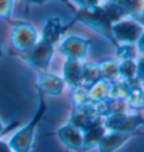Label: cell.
Wrapping results in <instances>:
<instances>
[{"label":"cell","mask_w":144,"mask_h":152,"mask_svg":"<svg viewBox=\"0 0 144 152\" xmlns=\"http://www.w3.org/2000/svg\"><path fill=\"white\" fill-rule=\"evenodd\" d=\"M36 89L43 97H58L64 90V81L60 76L48 71H37Z\"/></svg>","instance_id":"9c48e42d"},{"label":"cell","mask_w":144,"mask_h":152,"mask_svg":"<svg viewBox=\"0 0 144 152\" xmlns=\"http://www.w3.org/2000/svg\"><path fill=\"white\" fill-rule=\"evenodd\" d=\"M38 97H39L38 106L35 113L31 117L29 122L26 123L24 126L19 127L8 141V144L11 148L12 152L32 151L38 125L42 122L43 117L48 112V103L45 100V97H43L42 95H38Z\"/></svg>","instance_id":"6da1fadb"},{"label":"cell","mask_w":144,"mask_h":152,"mask_svg":"<svg viewBox=\"0 0 144 152\" xmlns=\"http://www.w3.org/2000/svg\"><path fill=\"white\" fill-rule=\"evenodd\" d=\"M53 54L54 46L38 38V41L32 49L23 54H19V58L37 71H48Z\"/></svg>","instance_id":"52a82bcc"},{"label":"cell","mask_w":144,"mask_h":152,"mask_svg":"<svg viewBox=\"0 0 144 152\" xmlns=\"http://www.w3.org/2000/svg\"><path fill=\"white\" fill-rule=\"evenodd\" d=\"M68 2H72L75 6H78L79 8H91V7H96L99 6V4L102 2V0H67Z\"/></svg>","instance_id":"603a6c76"},{"label":"cell","mask_w":144,"mask_h":152,"mask_svg":"<svg viewBox=\"0 0 144 152\" xmlns=\"http://www.w3.org/2000/svg\"><path fill=\"white\" fill-rule=\"evenodd\" d=\"M100 78L109 82H114L119 79L118 75V62L115 60H104L98 63Z\"/></svg>","instance_id":"ac0fdd59"},{"label":"cell","mask_w":144,"mask_h":152,"mask_svg":"<svg viewBox=\"0 0 144 152\" xmlns=\"http://www.w3.org/2000/svg\"><path fill=\"white\" fill-rule=\"evenodd\" d=\"M102 79L100 78V72L98 68V63L94 62H85L83 61V80H85V86H90L97 80Z\"/></svg>","instance_id":"ffe728a7"},{"label":"cell","mask_w":144,"mask_h":152,"mask_svg":"<svg viewBox=\"0 0 144 152\" xmlns=\"http://www.w3.org/2000/svg\"><path fill=\"white\" fill-rule=\"evenodd\" d=\"M17 125H19L18 122H14V123H11L9 125H6L2 121L0 120V137L1 136H4L5 134H7L9 131H11L12 129H15Z\"/></svg>","instance_id":"cb8c5ba5"},{"label":"cell","mask_w":144,"mask_h":152,"mask_svg":"<svg viewBox=\"0 0 144 152\" xmlns=\"http://www.w3.org/2000/svg\"><path fill=\"white\" fill-rule=\"evenodd\" d=\"M102 117H96L90 123V125L86 129L83 133V150L82 152L91 151L97 149L98 143L100 142L102 136L106 134L107 130L104 126Z\"/></svg>","instance_id":"9a60e30c"},{"label":"cell","mask_w":144,"mask_h":152,"mask_svg":"<svg viewBox=\"0 0 144 152\" xmlns=\"http://www.w3.org/2000/svg\"><path fill=\"white\" fill-rule=\"evenodd\" d=\"M10 24L11 46L18 52V54H23L36 44L38 41L37 33L28 22L12 20Z\"/></svg>","instance_id":"8992f818"},{"label":"cell","mask_w":144,"mask_h":152,"mask_svg":"<svg viewBox=\"0 0 144 152\" xmlns=\"http://www.w3.org/2000/svg\"><path fill=\"white\" fill-rule=\"evenodd\" d=\"M72 105L73 107H85L89 105L90 100L88 97V91H87V86H81V87L72 89Z\"/></svg>","instance_id":"44dd1931"},{"label":"cell","mask_w":144,"mask_h":152,"mask_svg":"<svg viewBox=\"0 0 144 152\" xmlns=\"http://www.w3.org/2000/svg\"><path fill=\"white\" fill-rule=\"evenodd\" d=\"M73 23L71 22L68 25H63L61 18L58 16H50L48 17L44 24L42 26L41 31V36L39 39H42L43 42L50 44L52 46H55L56 44L63 38V35L65 31L72 25Z\"/></svg>","instance_id":"8fae6325"},{"label":"cell","mask_w":144,"mask_h":152,"mask_svg":"<svg viewBox=\"0 0 144 152\" xmlns=\"http://www.w3.org/2000/svg\"><path fill=\"white\" fill-rule=\"evenodd\" d=\"M55 136L60 143L68 150L73 152H82L83 150V133L75 126L65 122L55 131Z\"/></svg>","instance_id":"30bf717a"},{"label":"cell","mask_w":144,"mask_h":152,"mask_svg":"<svg viewBox=\"0 0 144 152\" xmlns=\"http://www.w3.org/2000/svg\"><path fill=\"white\" fill-rule=\"evenodd\" d=\"M5 53H6V49H5V46L2 45V43L0 42V59L5 55Z\"/></svg>","instance_id":"4316f807"},{"label":"cell","mask_w":144,"mask_h":152,"mask_svg":"<svg viewBox=\"0 0 144 152\" xmlns=\"http://www.w3.org/2000/svg\"><path fill=\"white\" fill-rule=\"evenodd\" d=\"M62 80L71 89L85 86L83 80V61L65 60L62 66Z\"/></svg>","instance_id":"4fadbf2b"},{"label":"cell","mask_w":144,"mask_h":152,"mask_svg":"<svg viewBox=\"0 0 144 152\" xmlns=\"http://www.w3.org/2000/svg\"><path fill=\"white\" fill-rule=\"evenodd\" d=\"M144 0H102L99 6L112 24L123 18L137 19L143 12Z\"/></svg>","instance_id":"277c9868"},{"label":"cell","mask_w":144,"mask_h":152,"mask_svg":"<svg viewBox=\"0 0 144 152\" xmlns=\"http://www.w3.org/2000/svg\"><path fill=\"white\" fill-rule=\"evenodd\" d=\"M118 62L119 79L128 83H143V56L136 60H125Z\"/></svg>","instance_id":"7c38bea8"},{"label":"cell","mask_w":144,"mask_h":152,"mask_svg":"<svg viewBox=\"0 0 144 152\" xmlns=\"http://www.w3.org/2000/svg\"><path fill=\"white\" fill-rule=\"evenodd\" d=\"M88 91V97L90 103L97 104L107 102V100H113L110 95H112V82L99 79L92 85L87 87Z\"/></svg>","instance_id":"2e32d148"},{"label":"cell","mask_w":144,"mask_h":152,"mask_svg":"<svg viewBox=\"0 0 144 152\" xmlns=\"http://www.w3.org/2000/svg\"><path fill=\"white\" fill-rule=\"evenodd\" d=\"M125 105L131 109H142L144 104L143 86L142 83H132L126 98L124 99Z\"/></svg>","instance_id":"e0dca14e"},{"label":"cell","mask_w":144,"mask_h":152,"mask_svg":"<svg viewBox=\"0 0 144 152\" xmlns=\"http://www.w3.org/2000/svg\"><path fill=\"white\" fill-rule=\"evenodd\" d=\"M115 51H116V58L118 61L136 60L140 56H143L140 54L135 44H118L115 48Z\"/></svg>","instance_id":"d6986e66"},{"label":"cell","mask_w":144,"mask_h":152,"mask_svg":"<svg viewBox=\"0 0 144 152\" xmlns=\"http://www.w3.org/2000/svg\"><path fill=\"white\" fill-rule=\"evenodd\" d=\"M110 32L116 46L118 44H136L144 36L143 24L134 18H123L112 24Z\"/></svg>","instance_id":"5b68a950"},{"label":"cell","mask_w":144,"mask_h":152,"mask_svg":"<svg viewBox=\"0 0 144 152\" xmlns=\"http://www.w3.org/2000/svg\"><path fill=\"white\" fill-rule=\"evenodd\" d=\"M104 126L108 132L142 134L144 120L142 115L135 112H126L124 108H116L104 117Z\"/></svg>","instance_id":"3957f363"},{"label":"cell","mask_w":144,"mask_h":152,"mask_svg":"<svg viewBox=\"0 0 144 152\" xmlns=\"http://www.w3.org/2000/svg\"><path fill=\"white\" fill-rule=\"evenodd\" d=\"M0 152H12L8 142L2 140V139H0Z\"/></svg>","instance_id":"484cf974"},{"label":"cell","mask_w":144,"mask_h":152,"mask_svg":"<svg viewBox=\"0 0 144 152\" xmlns=\"http://www.w3.org/2000/svg\"><path fill=\"white\" fill-rule=\"evenodd\" d=\"M140 134L133 133H119V132H108L102 136V139L97 145L98 152H116L123 148L128 141Z\"/></svg>","instance_id":"5bb4252c"},{"label":"cell","mask_w":144,"mask_h":152,"mask_svg":"<svg viewBox=\"0 0 144 152\" xmlns=\"http://www.w3.org/2000/svg\"><path fill=\"white\" fill-rule=\"evenodd\" d=\"M72 23L79 22L82 25L90 28L91 31L102 35L112 44L114 48H116V44L114 42L112 36V23L106 16L105 11L102 9L100 6L91 7V8H79L75 12V17Z\"/></svg>","instance_id":"7a4b0ae2"},{"label":"cell","mask_w":144,"mask_h":152,"mask_svg":"<svg viewBox=\"0 0 144 152\" xmlns=\"http://www.w3.org/2000/svg\"><path fill=\"white\" fill-rule=\"evenodd\" d=\"M21 1L23 2H26L28 5H43V4H45L46 1H50V0H21ZM59 1L63 2L64 5L67 6V7H69L70 9H73V7L70 5L67 0H59Z\"/></svg>","instance_id":"d4e9b609"},{"label":"cell","mask_w":144,"mask_h":152,"mask_svg":"<svg viewBox=\"0 0 144 152\" xmlns=\"http://www.w3.org/2000/svg\"><path fill=\"white\" fill-rule=\"evenodd\" d=\"M14 0H0V18L11 23V12H12Z\"/></svg>","instance_id":"7402d4cb"},{"label":"cell","mask_w":144,"mask_h":152,"mask_svg":"<svg viewBox=\"0 0 144 152\" xmlns=\"http://www.w3.org/2000/svg\"><path fill=\"white\" fill-rule=\"evenodd\" d=\"M91 42L89 39L77 35H71L68 37L62 38L59 42L60 54L64 56L65 60L71 61H83L86 55L88 53V50Z\"/></svg>","instance_id":"ba28073f"}]
</instances>
